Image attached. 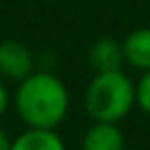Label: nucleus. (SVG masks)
I'll return each instance as SVG.
<instances>
[{
  "label": "nucleus",
  "mask_w": 150,
  "mask_h": 150,
  "mask_svg": "<svg viewBox=\"0 0 150 150\" xmlns=\"http://www.w3.org/2000/svg\"><path fill=\"white\" fill-rule=\"evenodd\" d=\"M13 105L27 127L56 129L68 115L70 95L52 70H33L19 80Z\"/></svg>",
  "instance_id": "1"
},
{
  "label": "nucleus",
  "mask_w": 150,
  "mask_h": 150,
  "mask_svg": "<svg viewBox=\"0 0 150 150\" xmlns=\"http://www.w3.org/2000/svg\"><path fill=\"white\" fill-rule=\"evenodd\" d=\"M136 105V84L121 72H95L84 91V109L95 121H121Z\"/></svg>",
  "instance_id": "2"
},
{
  "label": "nucleus",
  "mask_w": 150,
  "mask_h": 150,
  "mask_svg": "<svg viewBox=\"0 0 150 150\" xmlns=\"http://www.w3.org/2000/svg\"><path fill=\"white\" fill-rule=\"evenodd\" d=\"M136 105L150 115V70L142 72L140 80L136 82Z\"/></svg>",
  "instance_id": "8"
},
{
  "label": "nucleus",
  "mask_w": 150,
  "mask_h": 150,
  "mask_svg": "<svg viewBox=\"0 0 150 150\" xmlns=\"http://www.w3.org/2000/svg\"><path fill=\"white\" fill-rule=\"evenodd\" d=\"M35 70V56L31 50L17 41L4 39L0 41V76L8 80H23Z\"/></svg>",
  "instance_id": "3"
},
{
  "label": "nucleus",
  "mask_w": 150,
  "mask_h": 150,
  "mask_svg": "<svg viewBox=\"0 0 150 150\" xmlns=\"http://www.w3.org/2000/svg\"><path fill=\"white\" fill-rule=\"evenodd\" d=\"M11 144H13V140L8 138V134L0 127V150H11Z\"/></svg>",
  "instance_id": "10"
},
{
  "label": "nucleus",
  "mask_w": 150,
  "mask_h": 150,
  "mask_svg": "<svg viewBox=\"0 0 150 150\" xmlns=\"http://www.w3.org/2000/svg\"><path fill=\"white\" fill-rule=\"evenodd\" d=\"M125 138L117 123L95 121L82 136V150H123Z\"/></svg>",
  "instance_id": "5"
},
{
  "label": "nucleus",
  "mask_w": 150,
  "mask_h": 150,
  "mask_svg": "<svg viewBox=\"0 0 150 150\" xmlns=\"http://www.w3.org/2000/svg\"><path fill=\"white\" fill-rule=\"evenodd\" d=\"M88 64L95 72L121 70V66L125 64L123 45L113 37H99L88 50Z\"/></svg>",
  "instance_id": "4"
},
{
  "label": "nucleus",
  "mask_w": 150,
  "mask_h": 150,
  "mask_svg": "<svg viewBox=\"0 0 150 150\" xmlns=\"http://www.w3.org/2000/svg\"><path fill=\"white\" fill-rule=\"evenodd\" d=\"M11 150H64V142L56 129L27 127L13 140Z\"/></svg>",
  "instance_id": "7"
},
{
  "label": "nucleus",
  "mask_w": 150,
  "mask_h": 150,
  "mask_svg": "<svg viewBox=\"0 0 150 150\" xmlns=\"http://www.w3.org/2000/svg\"><path fill=\"white\" fill-rule=\"evenodd\" d=\"M8 105H11V97H8V91H6L4 82L0 80V119H2V115L6 113Z\"/></svg>",
  "instance_id": "9"
},
{
  "label": "nucleus",
  "mask_w": 150,
  "mask_h": 150,
  "mask_svg": "<svg viewBox=\"0 0 150 150\" xmlns=\"http://www.w3.org/2000/svg\"><path fill=\"white\" fill-rule=\"evenodd\" d=\"M123 56L125 62L136 70H150V27L134 29L123 39Z\"/></svg>",
  "instance_id": "6"
}]
</instances>
